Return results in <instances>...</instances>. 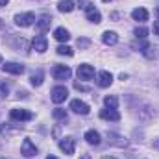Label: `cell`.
Segmentation results:
<instances>
[{
  "instance_id": "obj_7",
  "label": "cell",
  "mask_w": 159,
  "mask_h": 159,
  "mask_svg": "<svg viewBox=\"0 0 159 159\" xmlns=\"http://www.w3.org/2000/svg\"><path fill=\"white\" fill-rule=\"evenodd\" d=\"M78 78L85 80V81H91L94 78V67L93 65H80L78 67Z\"/></svg>"
},
{
  "instance_id": "obj_25",
  "label": "cell",
  "mask_w": 159,
  "mask_h": 159,
  "mask_svg": "<svg viewBox=\"0 0 159 159\" xmlns=\"http://www.w3.org/2000/svg\"><path fill=\"white\" fill-rule=\"evenodd\" d=\"M57 54H59V56H69V57H72V56H74V50H72L70 46H67V44H61V46H57Z\"/></svg>"
},
{
  "instance_id": "obj_10",
  "label": "cell",
  "mask_w": 159,
  "mask_h": 159,
  "mask_svg": "<svg viewBox=\"0 0 159 159\" xmlns=\"http://www.w3.org/2000/svg\"><path fill=\"white\" fill-rule=\"evenodd\" d=\"M96 83H98V87H102V89H106V87H109L111 85V81H113V76H111V72H107V70H102V72H98V76H96Z\"/></svg>"
},
{
  "instance_id": "obj_20",
  "label": "cell",
  "mask_w": 159,
  "mask_h": 159,
  "mask_svg": "<svg viewBox=\"0 0 159 159\" xmlns=\"http://www.w3.org/2000/svg\"><path fill=\"white\" fill-rule=\"evenodd\" d=\"M74 7H76V4L70 2V0H61V2L57 4V9H59L61 13H70V11H74Z\"/></svg>"
},
{
  "instance_id": "obj_32",
  "label": "cell",
  "mask_w": 159,
  "mask_h": 159,
  "mask_svg": "<svg viewBox=\"0 0 159 159\" xmlns=\"http://www.w3.org/2000/svg\"><path fill=\"white\" fill-rule=\"evenodd\" d=\"M7 2L9 0H0V6H7Z\"/></svg>"
},
{
  "instance_id": "obj_12",
  "label": "cell",
  "mask_w": 159,
  "mask_h": 159,
  "mask_svg": "<svg viewBox=\"0 0 159 159\" xmlns=\"http://www.w3.org/2000/svg\"><path fill=\"white\" fill-rule=\"evenodd\" d=\"M50 24H52V19H50L48 15H43L39 20L35 22V28H37V32H39V34H44V32H48V30H50Z\"/></svg>"
},
{
  "instance_id": "obj_13",
  "label": "cell",
  "mask_w": 159,
  "mask_h": 159,
  "mask_svg": "<svg viewBox=\"0 0 159 159\" xmlns=\"http://www.w3.org/2000/svg\"><path fill=\"white\" fill-rule=\"evenodd\" d=\"M32 46H34V50H37L39 54H43V52H46L48 43H46V39H44L43 35H35L34 41H32Z\"/></svg>"
},
{
  "instance_id": "obj_37",
  "label": "cell",
  "mask_w": 159,
  "mask_h": 159,
  "mask_svg": "<svg viewBox=\"0 0 159 159\" xmlns=\"http://www.w3.org/2000/svg\"><path fill=\"white\" fill-rule=\"evenodd\" d=\"M46 159H57V157H54V156H48V157H46Z\"/></svg>"
},
{
  "instance_id": "obj_18",
  "label": "cell",
  "mask_w": 159,
  "mask_h": 159,
  "mask_svg": "<svg viewBox=\"0 0 159 159\" xmlns=\"http://www.w3.org/2000/svg\"><path fill=\"white\" fill-rule=\"evenodd\" d=\"M85 13H87V20H89V22H94V24H98V22L102 20V15H100V11H98L94 6H93L91 9H87Z\"/></svg>"
},
{
  "instance_id": "obj_24",
  "label": "cell",
  "mask_w": 159,
  "mask_h": 159,
  "mask_svg": "<svg viewBox=\"0 0 159 159\" xmlns=\"http://www.w3.org/2000/svg\"><path fill=\"white\" fill-rule=\"evenodd\" d=\"M43 78H44L43 70H37V72H34V74H32L30 81H32V85H34V87H39V85H43Z\"/></svg>"
},
{
  "instance_id": "obj_28",
  "label": "cell",
  "mask_w": 159,
  "mask_h": 159,
  "mask_svg": "<svg viewBox=\"0 0 159 159\" xmlns=\"http://www.w3.org/2000/svg\"><path fill=\"white\" fill-rule=\"evenodd\" d=\"M76 6H80V9H85V11H87V9H91L94 4H93V2H89V0H80Z\"/></svg>"
},
{
  "instance_id": "obj_36",
  "label": "cell",
  "mask_w": 159,
  "mask_h": 159,
  "mask_svg": "<svg viewBox=\"0 0 159 159\" xmlns=\"http://www.w3.org/2000/svg\"><path fill=\"white\" fill-rule=\"evenodd\" d=\"M2 28H4V20H0V30H2Z\"/></svg>"
},
{
  "instance_id": "obj_40",
  "label": "cell",
  "mask_w": 159,
  "mask_h": 159,
  "mask_svg": "<svg viewBox=\"0 0 159 159\" xmlns=\"http://www.w3.org/2000/svg\"><path fill=\"white\" fill-rule=\"evenodd\" d=\"M4 159H6V157H4Z\"/></svg>"
},
{
  "instance_id": "obj_16",
  "label": "cell",
  "mask_w": 159,
  "mask_h": 159,
  "mask_svg": "<svg viewBox=\"0 0 159 159\" xmlns=\"http://www.w3.org/2000/svg\"><path fill=\"white\" fill-rule=\"evenodd\" d=\"M131 17H133L137 22H146V20H148V11H146L144 7H135V9L131 11Z\"/></svg>"
},
{
  "instance_id": "obj_27",
  "label": "cell",
  "mask_w": 159,
  "mask_h": 159,
  "mask_svg": "<svg viewBox=\"0 0 159 159\" xmlns=\"http://www.w3.org/2000/svg\"><path fill=\"white\" fill-rule=\"evenodd\" d=\"M7 93H9V85L6 81H0V98H6Z\"/></svg>"
},
{
  "instance_id": "obj_39",
  "label": "cell",
  "mask_w": 159,
  "mask_h": 159,
  "mask_svg": "<svg viewBox=\"0 0 159 159\" xmlns=\"http://www.w3.org/2000/svg\"><path fill=\"white\" fill-rule=\"evenodd\" d=\"M0 63H2V56H0Z\"/></svg>"
},
{
  "instance_id": "obj_4",
  "label": "cell",
  "mask_w": 159,
  "mask_h": 159,
  "mask_svg": "<svg viewBox=\"0 0 159 159\" xmlns=\"http://www.w3.org/2000/svg\"><path fill=\"white\" fill-rule=\"evenodd\" d=\"M52 76L56 80H69L70 76H72V70L67 67V65H56L54 69H52Z\"/></svg>"
},
{
  "instance_id": "obj_21",
  "label": "cell",
  "mask_w": 159,
  "mask_h": 159,
  "mask_svg": "<svg viewBox=\"0 0 159 159\" xmlns=\"http://www.w3.org/2000/svg\"><path fill=\"white\" fill-rule=\"evenodd\" d=\"M143 54H144V56H146L148 59H154V57H159V48L148 43V46H146V48L143 50Z\"/></svg>"
},
{
  "instance_id": "obj_23",
  "label": "cell",
  "mask_w": 159,
  "mask_h": 159,
  "mask_svg": "<svg viewBox=\"0 0 159 159\" xmlns=\"http://www.w3.org/2000/svg\"><path fill=\"white\" fill-rule=\"evenodd\" d=\"M104 104H106V107H109V109H117L119 107V98L117 96H106L104 98Z\"/></svg>"
},
{
  "instance_id": "obj_2",
  "label": "cell",
  "mask_w": 159,
  "mask_h": 159,
  "mask_svg": "<svg viewBox=\"0 0 159 159\" xmlns=\"http://www.w3.org/2000/svg\"><path fill=\"white\" fill-rule=\"evenodd\" d=\"M34 22H35V15H34L32 11L15 15V24H17V26H20V28H28V26H32Z\"/></svg>"
},
{
  "instance_id": "obj_5",
  "label": "cell",
  "mask_w": 159,
  "mask_h": 159,
  "mask_svg": "<svg viewBox=\"0 0 159 159\" xmlns=\"http://www.w3.org/2000/svg\"><path fill=\"white\" fill-rule=\"evenodd\" d=\"M20 154L24 157H34V156H37V146L30 139H24L22 144H20Z\"/></svg>"
},
{
  "instance_id": "obj_34",
  "label": "cell",
  "mask_w": 159,
  "mask_h": 159,
  "mask_svg": "<svg viewBox=\"0 0 159 159\" xmlns=\"http://www.w3.org/2000/svg\"><path fill=\"white\" fill-rule=\"evenodd\" d=\"M156 17H157V20H159V6L156 7Z\"/></svg>"
},
{
  "instance_id": "obj_22",
  "label": "cell",
  "mask_w": 159,
  "mask_h": 159,
  "mask_svg": "<svg viewBox=\"0 0 159 159\" xmlns=\"http://www.w3.org/2000/svg\"><path fill=\"white\" fill-rule=\"evenodd\" d=\"M52 117L56 120H59V122H67V120H69V113H67L65 109H61V107H56V109L52 111Z\"/></svg>"
},
{
  "instance_id": "obj_35",
  "label": "cell",
  "mask_w": 159,
  "mask_h": 159,
  "mask_svg": "<svg viewBox=\"0 0 159 159\" xmlns=\"http://www.w3.org/2000/svg\"><path fill=\"white\" fill-rule=\"evenodd\" d=\"M102 159H115V157H111V156H104Z\"/></svg>"
},
{
  "instance_id": "obj_29",
  "label": "cell",
  "mask_w": 159,
  "mask_h": 159,
  "mask_svg": "<svg viewBox=\"0 0 159 159\" xmlns=\"http://www.w3.org/2000/svg\"><path fill=\"white\" fill-rule=\"evenodd\" d=\"M89 44H91V39H87V37L78 39V46H80V48H89Z\"/></svg>"
},
{
  "instance_id": "obj_6",
  "label": "cell",
  "mask_w": 159,
  "mask_h": 159,
  "mask_svg": "<svg viewBox=\"0 0 159 159\" xmlns=\"http://www.w3.org/2000/svg\"><path fill=\"white\" fill-rule=\"evenodd\" d=\"M9 117H11V120H15V122H24V120L34 119V113H30L26 109H11Z\"/></svg>"
},
{
  "instance_id": "obj_31",
  "label": "cell",
  "mask_w": 159,
  "mask_h": 159,
  "mask_svg": "<svg viewBox=\"0 0 159 159\" xmlns=\"http://www.w3.org/2000/svg\"><path fill=\"white\" fill-rule=\"evenodd\" d=\"M154 34H156V35H159V20H156V22H154Z\"/></svg>"
},
{
  "instance_id": "obj_38",
  "label": "cell",
  "mask_w": 159,
  "mask_h": 159,
  "mask_svg": "<svg viewBox=\"0 0 159 159\" xmlns=\"http://www.w3.org/2000/svg\"><path fill=\"white\" fill-rule=\"evenodd\" d=\"M102 2H111V0H102Z\"/></svg>"
},
{
  "instance_id": "obj_11",
  "label": "cell",
  "mask_w": 159,
  "mask_h": 159,
  "mask_svg": "<svg viewBox=\"0 0 159 159\" xmlns=\"http://www.w3.org/2000/svg\"><path fill=\"white\" fill-rule=\"evenodd\" d=\"M70 109H72L74 113H78V115H87V113H89V106H87L83 100H78V98L70 102Z\"/></svg>"
},
{
  "instance_id": "obj_19",
  "label": "cell",
  "mask_w": 159,
  "mask_h": 159,
  "mask_svg": "<svg viewBox=\"0 0 159 159\" xmlns=\"http://www.w3.org/2000/svg\"><path fill=\"white\" fill-rule=\"evenodd\" d=\"M54 37H56V41H59V43H67V41L70 39V34L65 28H56L54 30Z\"/></svg>"
},
{
  "instance_id": "obj_3",
  "label": "cell",
  "mask_w": 159,
  "mask_h": 159,
  "mask_svg": "<svg viewBox=\"0 0 159 159\" xmlns=\"http://www.w3.org/2000/svg\"><path fill=\"white\" fill-rule=\"evenodd\" d=\"M59 148L67 156H72L74 154V148H76V139L74 137H63V139H59Z\"/></svg>"
},
{
  "instance_id": "obj_1",
  "label": "cell",
  "mask_w": 159,
  "mask_h": 159,
  "mask_svg": "<svg viewBox=\"0 0 159 159\" xmlns=\"http://www.w3.org/2000/svg\"><path fill=\"white\" fill-rule=\"evenodd\" d=\"M67 96H69V91H67L65 85H56V87L50 91V98H52L54 104H61V102H65Z\"/></svg>"
},
{
  "instance_id": "obj_17",
  "label": "cell",
  "mask_w": 159,
  "mask_h": 159,
  "mask_svg": "<svg viewBox=\"0 0 159 159\" xmlns=\"http://www.w3.org/2000/svg\"><path fill=\"white\" fill-rule=\"evenodd\" d=\"M102 41H104V44H107V46H113V44H117L119 43V35H117V32H104V35H102Z\"/></svg>"
},
{
  "instance_id": "obj_8",
  "label": "cell",
  "mask_w": 159,
  "mask_h": 159,
  "mask_svg": "<svg viewBox=\"0 0 159 159\" xmlns=\"http://www.w3.org/2000/svg\"><path fill=\"white\" fill-rule=\"evenodd\" d=\"M107 143L111 144V146H119V148H124L126 144H128V141L119 135V133H113V131H107Z\"/></svg>"
},
{
  "instance_id": "obj_15",
  "label": "cell",
  "mask_w": 159,
  "mask_h": 159,
  "mask_svg": "<svg viewBox=\"0 0 159 159\" xmlns=\"http://www.w3.org/2000/svg\"><path fill=\"white\" fill-rule=\"evenodd\" d=\"M100 117L104 120H113V122H117L120 120V113L117 109H109V107H106V109H102L100 111Z\"/></svg>"
},
{
  "instance_id": "obj_9",
  "label": "cell",
  "mask_w": 159,
  "mask_h": 159,
  "mask_svg": "<svg viewBox=\"0 0 159 159\" xmlns=\"http://www.w3.org/2000/svg\"><path fill=\"white\" fill-rule=\"evenodd\" d=\"M2 70H4V72H9V74H17V76H19V74H22V72H24V65L9 61V63L2 65Z\"/></svg>"
},
{
  "instance_id": "obj_26",
  "label": "cell",
  "mask_w": 159,
  "mask_h": 159,
  "mask_svg": "<svg viewBox=\"0 0 159 159\" xmlns=\"http://www.w3.org/2000/svg\"><path fill=\"white\" fill-rule=\"evenodd\" d=\"M133 34H135V37H137V39H146V37H148V30H146V28H143V26H141V28H135V32H133Z\"/></svg>"
},
{
  "instance_id": "obj_33",
  "label": "cell",
  "mask_w": 159,
  "mask_h": 159,
  "mask_svg": "<svg viewBox=\"0 0 159 159\" xmlns=\"http://www.w3.org/2000/svg\"><path fill=\"white\" fill-rule=\"evenodd\" d=\"M80 159H91V156H89V154H83V156H81Z\"/></svg>"
},
{
  "instance_id": "obj_14",
  "label": "cell",
  "mask_w": 159,
  "mask_h": 159,
  "mask_svg": "<svg viewBox=\"0 0 159 159\" xmlns=\"http://www.w3.org/2000/svg\"><path fill=\"white\" fill-rule=\"evenodd\" d=\"M83 139L89 143V144H93V146H98L100 144V133L98 131H94V129H89V131H85V135H83Z\"/></svg>"
},
{
  "instance_id": "obj_30",
  "label": "cell",
  "mask_w": 159,
  "mask_h": 159,
  "mask_svg": "<svg viewBox=\"0 0 159 159\" xmlns=\"http://www.w3.org/2000/svg\"><path fill=\"white\" fill-rule=\"evenodd\" d=\"M74 89H76V91H89V89H87L85 85H81V83H78V81L74 83Z\"/></svg>"
}]
</instances>
